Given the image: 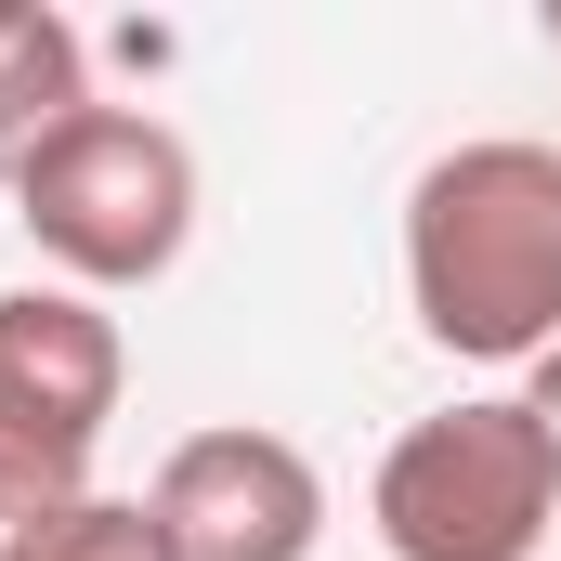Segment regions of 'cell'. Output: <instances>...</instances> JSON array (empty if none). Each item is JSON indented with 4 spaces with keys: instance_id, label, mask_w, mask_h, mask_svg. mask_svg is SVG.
I'll return each instance as SVG.
<instances>
[{
    "instance_id": "cell-1",
    "label": "cell",
    "mask_w": 561,
    "mask_h": 561,
    "mask_svg": "<svg viewBox=\"0 0 561 561\" xmlns=\"http://www.w3.org/2000/svg\"><path fill=\"white\" fill-rule=\"evenodd\" d=\"M405 313L457 366L561 353V144L470 131L405 183Z\"/></svg>"
},
{
    "instance_id": "cell-2",
    "label": "cell",
    "mask_w": 561,
    "mask_h": 561,
    "mask_svg": "<svg viewBox=\"0 0 561 561\" xmlns=\"http://www.w3.org/2000/svg\"><path fill=\"white\" fill-rule=\"evenodd\" d=\"M13 222L53 262V287H157L196 249V144L144 105H79L13 170Z\"/></svg>"
},
{
    "instance_id": "cell-3",
    "label": "cell",
    "mask_w": 561,
    "mask_h": 561,
    "mask_svg": "<svg viewBox=\"0 0 561 561\" xmlns=\"http://www.w3.org/2000/svg\"><path fill=\"white\" fill-rule=\"evenodd\" d=\"M366 523L392 561H536L561 536V457L523 392H470L444 419H405L379 483H366Z\"/></svg>"
},
{
    "instance_id": "cell-4",
    "label": "cell",
    "mask_w": 561,
    "mask_h": 561,
    "mask_svg": "<svg viewBox=\"0 0 561 561\" xmlns=\"http://www.w3.org/2000/svg\"><path fill=\"white\" fill-rule=\"evenodd\" d=\"M131 392V340L92 287H0V536L105 496L92 457Z\"/></svg>"
},
{
    "instance_id": "cell-5",
    "label": "cell",
    "mask_w": 561,
    "mask_h": 561,
    "mask_svg": "<svg viewBox=\"0 0 561 561\" xmlns=\"http://www.w3.org/2000/svg\"><path fill=\"white\" fill-rule=\"evenodd\" d=\"M144 523L170 561H313L327 549V470L262 419L183 431L144 483Z\"/></svg>"
},
{
    "instance_id": "cell-6",
    "label": "cell",
    "mask_w": 561,
    "mask_h": 561,
    "mask_svg": "<svg viewBox=\"0 0 561 561\" xmlns=\"http://www.w3.org/2000/svg\"><path fill=\"white\" fill-rule=\"evenodd\" d=\"M79 105H105L92 92V39L53 0H0V196H13V170L66 131Z\"/></svg>"
},
{
    "instance_id": "cell-7",
    "label": "cell",
    "mask_w": 561,
    "mask_h": 561,
    "mask_svg": "<svg viewBox=\"0 0 561 561\" xmlns=\"http://www.w3.org/2000/svg\"><path fill=\"white\" fill-rule=\"evenodd\" d=\"M0 561H170V549H157L144 496H79V510H53V523L0 536Z\"/></svg>"
},
{
    "instance_id": "cell-8",
    "label": "cell",
    "mask_w": 561,
    "mask_h": 561,
    "mask_svg": "<svg viewBox=\"0 0 561 561\" xmlns=\"http://www.w3.org/2000/svg\"><path fill=\"white\" fill-rule=\"evenodd\" d=\"M523 405H536V431H549V457H561V353H536V366H523Z\"/></svg>"
},
{
    "instance_id": "cell-9",
    "label": "cell",
    "mask_w": 561,
    "mask_h": 561,
    "mask_svg": "<svg viewBox=\"0 0 561 561\" xmlns=\"http://www.w3.org/2000/svg\"><path fill=\"white\" fill-rule=\"evenodd\" d=\"M549 53H561V0H549Z\"/></svg>"
}]
</instances>
